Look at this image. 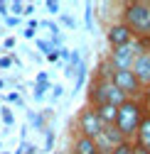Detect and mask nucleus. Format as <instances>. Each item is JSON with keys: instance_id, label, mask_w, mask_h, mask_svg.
<instances>
[{"instance_id": "nucleus-1", "label": "nucleus", "mask_w": 150, "mask_h": 154, "mask_svg": "<svg viewBox=\"0 0 150 154\" xmlns=\"http://www.w3.org/2000/svg\"><path fill=\"white\" fill-rule=\"evenodd\" d=\"M121 22L130 29L135 42L150 44V3H145V0L126 3L121 12Z\"/></svg>"}, {"instance_id": "nucleus-2", "label": "nucleus", "mask_w": 150, "mask_h": 154, "mask_svg": "<svg viewBox=\"0 0 150 154\" xmlns=\"http://www.w3.org/2000/svg\"><path fill=\"white\" fill-rule=\"evenodd\" d=\"M143 115H145V105H143L138 98H128L123 105H118V115H116V125H113V127L121 132L123 140L133 142L135 132H138V127H140Z\"/></svg>"}, {"instance_id": "nucleus-3", "label": "nucleus", "mask_w": 150, "mask_h": 154, "mask_svg": "<svg viewBox=\"0 0 150 154\" xmlns=\"http://www.w3.org/2000/svg\"><path fill=\"white\" fill-rule=\"evenodd\" d=\"M140 51H145V49H143V44H140V42H133V44H128V47L111 49V56H108L106 61H108V66L113 69V71H126V69L133 66L135 56H138Z\"/></svg>"}, {"instance_id": "nucleus-4", "label": "nucleus", "mask_w": 150, "mask_h": 154, "mask_svg": "<svg viewBox=\"0 0 150 154\" xmlns=\"http://www.w3.org/2000/svg\"><path fill=\"white\" fill-rule=\"evenodd\" d=\"M103 125L99 120V115L93 112L91 105H84L79 112H77V134H81V137H89V140H96L101 134Z\"/></svg>"}, {"instance_id": "nucleus-5", "label": "nucleus", "mask_w": 150, "mask_h": 154, "mask_svg": "<svg viewBox=\"0 0 150 154\" xmlns=\"http://www.w3.org/2000/svg\"><path fill=\"white\" fill-rule=\"evenodd\" d=\"M108 79H111V83H113V86L126 95V98H138V95L143 93L138 79L133 76V71H130V69H126V71H113V69H111Z\"/></svg>"}, {"instance_id": "nucleus-6", "label": "nucleus", "mask_w": 150, "mask_h": 154, "mask_svg": "<svg viewBox=\"0 0 150 154\" xmlns=\"http://www.w3.org/2000/svg\"><path fill=\"white\" fill-rule=\"evenodd\" d=\"M106 39H108L111 49L128 47V44H133V42H135V39H133V34H130V29H128L123 22H113V25H111L108 32H106Z\"/></svg>"}, {"instance_id": "nucleus-7", "label": "nucleus", "mask_w": 150, "mask_h": 154, "mask_svg": "<svg viewBox=\"0 0 150 154\" xmlns=\"http://www.w3.org/2000/svg\"><path fill=\"white\" fill-rule=\"evenodd\" d=\"M130 71H133V76L138 79L140 88H150V54H148V49L135 56V61H133V66H130Z\"/></svg>"}, {"instance_id": "nucleus-8", "label": "nucleus", "mask_w": 150, "mask_h": 154, "mask_svg": "<svg viewBox=\"0 0 150 154\" xmlns=\"http://www.w3.org/2000/svg\"><path fill=\"white\" fill-rule=\"evenodd\" d=\"M133 144H138L145 152H150V115L148 112L143 115V120H140V127H138L135 137H133Z\"/></svg>"}, {"instance_id": "nucleus-9", "label": "nucleus", "mask_w": 150, "mask_h": 154, "mask_svg": "<svg viewBox=\"0 0 150 154\" xmlns=\"http://www.w3.org/2000/svg\"><path fill=\"white\" fill-rule=\"evenodd\" d=\"M93 112L99 115V120H101V125H103V127L116 125V115H118V108H116V105L103 103V105H96V108H93Z\"/></svg>"}, {"instance_id": "nucleus-10", "label": "nucleus", "mask_w": 150, "mask_h": 154, "mask_svg": "<svg viewBox=\"0 0 150 154\" xmlns=\"http://www.w3.org/2000/svg\"><path fill=\"white\" fill-rule=\"evenodd\" d=\"M71 154H99V149L93 144V140L77 134V137H74V144H71Z\"/></svg>"}, {"instance_id": "nucleus-11", "label": "nucleus", "mask_w": 150, "mask_h": 154, "mask_svg": "<svg viewBox=\"0 0 150 154\" xmlns=\"http://www.w3.org/2000/svg\"><path fill=\"white\" fill-rule=\"evenodd\" d=\"M49 91V79H47V73L40 71L37 73V83H34V93H32V98L34 100H44V93Z\"/></svg>"}, {"instance_id": "nucleus-12", "label": "nucleus", "mask_w": 150, "mask_h": 154, "mask_svg": "<svg viewBox=\"0 0 150 154\" xmlns=\"http://www.w3.org/2000/svg\"><path fill=\"white\" fill-rule=\"evenodd\" d=\"M101 132H103V137H106V140H108L111 144H113V147H118L121 142H128V140H123V137H121V132H118V130H116L113 125H108V127H103Z\"/></svg>"}, {"instance_id": "nucleus-13", "label": "nucleus", "mask_w": 150, "mask_h": 154, "mask_svg": "<svg viewBox=\"0 0 150 154\" xmlns=\"http://www.w3.org/2000/svg\"><path fill=\"white\" fill-rule=\"evenodd\" d=\"M84 81H86V61H81V66L77 69V83H74V93H77V91H81Z\"/></svg>"}, {"instance_id": "nucleus-14", "label": "nucleus", "mask_w": 150, "mask_h": 154, "mask_svg": "<svg viewBox=\"0 0 150 154\" xmlns=\"http://www.w3.org/2000/svg\"><path fill=\"white\" fill-rule=\"evenodd\" d=\"M0 120H3L5 125H15V115L8 105H0Z\"/></svg>"}, {"instance_id": "nucleus-15", "label": "nucleus", "mask_w": 150, "mask_h": 154, "mask_svg": "<svg viewBox=\"0 0 150 154\" xmlns=\"http://www.w3.org/2000/svg\"><path fill=\"white\" fill-rule=\"evenodd\" d=\"M8 10L12 12V17H22V12H25V3L15 0V3H10V5H8Z\"/></svg>"}, {"instance_id": "nucleus-16", "label": "nucleus", "mask_w": 150, "mask_h": 154, "mask_svg": "<svg viewBox=\"0 0 150 154\" xmlns=\"http://www.w3.org/2000/svg\"><path fill=\"white\" fill-rule=\"evenodd\" d=\"M111 154H133V142H121L118 147H113Z\"/></svg>"}, {"instance_id": "nucleus-17", "label": "nucleus", "mask_w": 150, "mask_h": 154, "mask_svg": "<svg viewBox=\"0 0 150 154\" xmlns=\"http://www.w3.org/2000/svg\"><path fill=\"white\" fill-rule=\"evenodd\" d=\"M84 22H86V29L91 32V29H93V15H91V5H86V12H84Z\"/></svg>"}, {"instance_id": "nucleus-18", "label": "nucleus", "mask_w": 150, "mask_h": 154, "mask_svg": "<svg viewBox=\"0 0 150 154\" xmlns=\"http://www.w3.org/2000/svg\"><path fill=\"white\" fill-rule=\"evenodd\" d=\"M37 47H40L44 54H52V51H57V49L52 47V42H47V39H37Z\"/></svg>"}, {"instance_id": "nucleus-19", "label": "nucleus", "mask_w": 150, "mask_h": 154, "mask_svg": "<svg viewBox=\"0 0 150 154\" xmlns=\"http://www.w3.org/2000/svg\"><path fill=\"white\" fill-rule=\"evenodd\" d=\"M52 147H54V132L47 130V137H44V152H52Z\"/></svg>"}, {"instance_id": "nucleus-20", "label": "nucleus", "mask_w": 150, "mask_h": 154, "mask_svg": "<svg viewBox=\"0 0 150 154\" xmlns=\"http://www.w3.org/2000/svg\"><path fill=\"white\" fill-rule=\"evenodd\" d=\"M44 8L49 10V15H59V3H57V0H47Z\"/></svg>"}, {"instance_id": "nucleus-21", "label": "nucleus", "mask_w": 150, "mask_h": 154, "mask_svg": "<svg viewBox=\"0 0 150 154\" xmlns=\"http://www.w3.org/2000/svg\"><path fill=\"white\" fill-rule=\"evenodd\" d=\"M59 20H62V25H64V27H69V29H74V27H77L74 17H69V15H59Z\"/></svg>"}, {"instance_id": "nucleus-22", "label": "nucleus", "mask_w": 150, "mask_h": 154, "mask_svg": "<svg viewBox=\"0 0 150 154\" xmlns=\"http://www.w3.org/2000/svg\"><path fill=\"white\" fill-rule=\"evenodd\" d=\"M12 61H15L12 56H0V69H10V66H12Z\"/></svg>"}, {"instance_id": "nucleus-23", "label": "nucleus", "mask_w": 150, "mask_h": 154, "mask_svg": "<svg viewBox=\"0 0 150 154\" xmlns=\"http://www.w3.org/2000/svg\"><path fill=\"white\" fill-rule=\"evenodd\" d=\"M5 25H8V27H17V25H20V17H12V15H8V17H5Z\"/></svg>"}, {"instance_id": "nucleus-24", "label": "nucleus", "mask_w": 150, "mask_h": 154, "mask_svg": "<svg viewBox=\"0 0 150 154\" xmlns=\"http://www.w3.org/2000/svg\"><path fill=\"white\" fill-rule=\"evenodd\" d=\"M62 95H64V88H62V86H54V88H52V98H54V100L62 98Z\"/></svg>"}, {"instance_id": "nucleus-25", "label": "nucleus", "mask_w": 150, "mask_h": 154, "mask_svg": "<svg viewBox=\"0 0 150 154\" xmlns=\"http://www.w3.org/2000/svg\"><path fill=\"white\" fill-rule=\"evenodd\" d=\"M22 37H25V39H34V27H25L22 29Z\"/></svg>"}, {"instance_id": "nucleus-26", "label": "nucleus", "mask_w": 150, "mask_h": 154, "mask_svg": "<svg viewBox=\"0 0 150 154\" xmlns=\"http://www.w3.org/2000/svg\"><path fill=\"white\" fill-rule=\"evenodd\" d=\"M143 105H145V112L150 115V88L145 91V103H143Z\"/></svg>"}, {"instance_id": "nucleus-27", "label": "nucleus", "mask_w": 150, "mask_h": 154, "mask_svg": "<svg viewBox=\"0 0 150 154\" xmlns=\"http://www.w3.org/2000/svg\"><path fill=\"white\" fill-rule=\"evenodd\" d=\"M3 47H5V49H12V47H15V39H12V37H5V42H3Z\"/></svg>"}, {"instance_id": "nucleus-28", "label": "nucleus", "mask_w": 150, "mask_h": 154, "mask_svg": "<svg viewBox=\"0 0 150 154\" xmlns=\"http://www.w3.org/2000/svg\"><path fill=\"white\" fill-rule=\"evenodd\" d=\"M8 100L10 103H20V95H17V93H8Z\"/></svg>"}, {"instance_id": "nucleus-29", "label": "nucleus", "mask_w": 150, "mask_h": 154, "mask_svg": "<svg viewBox=\"0 0 150 154\" xmlns=\"http://www.w3.org/2000/svg\"><path fill=\"white\" fill-rule=\"evenodd\" d=\"M32 12H34V5H32V3H30V5H25V12H22V15H27V17H30Z\"/></svg>"}, {"instance_id": "nucleus-30", "label": "nucleus", "mask_w": 150, "mask_h": 154, "mask_svg": "<svg viewBox=\"0 0 150 154\" xmlns=\"http://www.w3.org/2000/svg\"><path fill=\"white\" fill-rule=\"evenodd\" d=\"M133 154H150V152H145L143 147H138V144H133Z\"/></svg>"}, {"instance_id": "nucleus-31", "label": "nucleus", "mask_w": 150, "mask_h": 154, "mask_svg": "<svg viewBox=\"0 0 150 154\" xmlns=\"http://www.w3.org/2000/svg\"><path fill=\"white\" fill-rule=\"evenodd\" d=\"M0 15L8 17V3H3V0H0Z\"/></svg>"}, {"instance_id": "nucleus-32", "label": "nucleus", "mask_w": 150, "mask_h": 154, "mask_svg": "<svg viewBox=\"0 0 150 154\" xmlns=\"http://www.w3.org/2000/svg\"><path fill=\"white\" fill-rule=\"evenodd\" d=\"M59 59V54L57 51H52V54H47V61H57Z\"/></svg>"}, {"instance_id": "nucleus-33", "label": "nucleus", "mask_w": 150, "mask_h": 154, "mask_svg": "<svg viewBox=\"0 0 150 154\" xmlns=\"http://www.w3.org/2000/svg\"><path fill=\"white\" fill-rule=\"evenodd\" d=\"M0 88H5V81H3V79H0Z\"/></svg>"}, {"instance_id": "nucleus-34", "label": "nucleus", "mask_w": 150, "mask_h": 154, "mask_svg": "<svg viewBox=\"0 0 150 154\" xmlns=\"http://www.w3.org/2000/svg\"><path fill=\"white\" fill-rule=\"evenodd\" d=\"M0 154H10V152H0Z\"/></svg>"}, {"instance_id": "nucleus-35", "label": "nucleus", "mask_w": 150, "mask_h": 154, "mask_svg": "<svg viewBox=\"0 0 150 154\" xmlns=\"http://www.w3.org/2000/svg\"><path fill=\"white\" fill-rule=\"evenodd\" d=\"M148 54H150V44H148Z\"/></svg>"}, {"instance_id": "nucleus-36", "label": "nucleus", "mask_w": 150, "mask_h": 154, "mask_svg": "<svg viewBox=\"0 0 150 154\" xmlns=\"http://www.w3.org/2000/svg\"><path fill=\"white\" fill-rule=\"evenodd\" d=\"M0 149H3V142H0Z\"/></svg>"}]
</instances>
